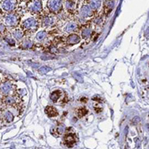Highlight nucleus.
<instances>
[{
    "label": "nucleus",
    "instance_id": "25",
    "mask_svg": "<svg viewBox=\"0 0 149 149\" xmlns=\"http://www.w3.org/2000/svg\"><path fill=\"white\" fill-rule=\"evenodd\" d=\"M4 39H5V41L7 42L10 46H12V47L15 46V39L13 38H12L9 33L4 36Z\"/></svg>",
    "mask_w": 149,
    "mask_h": 149
},
{
    "label": "nucleus",
    "instance_id": "31",
    "mask_svg": "<svg viewBox=\"0 0 149 149\" xmlns=\"http://www.w3.org/2000/svg\"><path fill=\"white\" fill-rule=\"evenodd\" d=\"M3 105V96L0 94V106Z\"/></svg>",
    "mask_w": 149,
    "mask_h": 149
},
{
    "label": "nucleus",
    "instance_id": "15",
    "mask_svg": "<svg viewBox=\"0 0 149 149\" xmlns=\"http://www.w3.org/2000/svg\"><path fill=\"white\" fill-rule=\"evenodd\" d=\"M63 6L65 7L66 12L69 13H74L76 11V8H77L76 2L74 0H66V1L63 3Z\"/></svg>",
    "mask_w": 149,
    "mask_h": 149
},
{
    "label": "nucleus",
    "instance_id": "20",
    "mask_svg": "<svg viewBox=\"0 0 149 149\" xmlns=\"http://www.w3.org/2000/svg\"><path fill=\"white\" fill-rule=\"evenodd\" d=\"M88 5L94 12H96L100 9L102 6V0H88Z\"/></svg>",
    "mask_w": 149,
    "mask_h": 149
},
{
    "label": "nucleus",
    "instance_id": "21",
    "mask_svg": "<svg viewBox=\"0 0 149 149\" xmlns=\"http://www.w3.org/2000/svg\"><path fill=\"white\" fill-rule=\"evenodd\" d=\"M67 128L64 124L63 123H59L56 128H55V132H56V137H59V136H63L64 135V133L66 132Z\"/></svg>",
    "mask_w": 149,
    "mask_h": 149
},
{
    "label": "nucleus",
    "instance_id": "23",
    "mask_svg": "<svg viewBox=\"0 0 149 149\" xmlns=\"http://www.w3.org/2000/svg\"><path fill=\"white\" fill-rule=\"evenodd\" d=\"M47 38V31H40L36 33V39L38 42H42L44 40H46Z\"/></svg>",
    "mask_w": 149,
    "mask_h": 149
},
{
    "label": "nucleus",
    "instance_id": "29",
    "mask_svg": "<svg viewBox=\"0 0 149 149\" xmlns=\"http://www.w3.org/2000/svg\"><path fill=\"white\" fill-rule=\"evenodd\" d=\"M49 52L51 54H56V53H58V48L55 46H51V47H49Z\"/></svg>",
    "mask_w": 149,
    "mask_h": 149
},
{
    "label": "nucleus",
    "instance_id": "27",
    "mask_svg": "<svg viewBox=\"0 0 149 149\" xmlns=\"http://www.w3.org/2000/svg\"><path fill=\"white\" fill-rule=\"evenodd\" d=\"M50 71H51V68H50L49 66H42V67H40V68H39L38 72L40 74H47Z\"/></svg>",
    "mask_w": 149,
    "mask_h": 149
},
{
    "label": "nucleus",
    "instance_id": "8",
    "mask_svg": "<svg viewBox=\"0 0 149 149\" xmlns=\"http://www.w3.org/2000/svg\"><path fill=\"white\" fill-rule=\"evenodd\" d=\"M18 0H3L1 3V9L4 13H10L17 9Z\"/></svg>",
    "mask_w": 149,
    "mask_h": 149
},
{
    "label": "nucleus",
    "instance_id": "4",
    "mask_svg": "<svg viewBox=\"0 0 149 149\" xmlns=\"http://www.w3.org/2000/svg\"><path fill=\"white\" fill-rule=\"evenodd\" d=\"M47 8L50 13L58 15V13L63 12V0H47Z\"/></svg>",
    "mask_w": 149,
    "mask_h": 149
},
{
    "label": "nucleus",
    "instance_id": "32",
    "mask_svg": "<svg viewBox=\"0 0 149 149\" xmlns=\"http://www.w3.org/2000/svg\"><path fill=\"white\" fill-rule=\"evenodd\" d=\"M21 1H23V2H28V1H30V0H21Z\"/></svg>",
    "mask_w": 149,
    "mask_h": 149
},
{
    "label": "nucleus",
    "instance_id": "19",
    "mask_svg": "<svg viewBox=\"0 0 149 149\" xmlns=\"http://www.w3.org/2000/svg\"><path fill=\"white\" fill-rule=\"evenodd\" d=\"M12 33H13V38L15 40H18V41H20V40H22L25 37V32L20 28V27H17V28L13 29V31Z\"/></svg>",
    "mask_w": 149,
    "mask_h": 149
},
{
    "label": "nucleus",
    "instance_id": "16",
    "mask_svg": "<svg viewBox=\"0 0 149 149\" xmlns=\"http://www.w3.org/2000/svg\"><path fill=\"white\" fill-rule=\"evenodd\" d=\"M115 7V0H105L104 4V13H110Z\"/></svg>",
    "mask_w": 149,
    "mask_h": 149
},
{
    "label": "nucleus",
    "instance_id": "7",
    "mask_svg": "<svg viewBox=\"0 0 149 149\" xmlns=\"http://www.w3.org/2000/svg\"><path fill=\"white\" fill-rule=\"evenodd\" d=\"M57 24V18L55 15L50 13L42 17L41 21L39 22V25L43 28H54Z\"/></svg>",
    "mask_w": 149,
    "mask_h": 149
},
{
    "label": "nucleus",
    "instance_id": "9",
    "mask_svg": "<svg viewBox=\"0 0 149 149\" xmlns=\"http://www.w3.org/2000/svg\"><path fill=\"white\" fill-rule=\"evenodd\" d=\"M78 141V136L75 132H65L64 133V138H63V144L68 146L72 147Z\"/></svg>",
    "mask_w": 149,
    "mask_h": 149
},
{
    "label": "nucleus",
    "instance_id": "18",
    "mask_svg": "<svg viewBox=\"0 0 149 149\" xmlns=\"http://www.w3.org/2000/svg\"><path fill=\"white\" fill-rule=\"evenodd\" d=\"M45 113L50 118L56 117L58 115V111H57V109L54 105H47V106H46Z\"/></svg>",
    "mask_w": 149,
    "mask_h": 149
},
{
    "label": "nucleus",
    "instance_id": "14",
    "mask_svg": "<svg viewBox=\"0 0 149 149\" xmlns=\"http://www.w3.org/2000/svg\"><path fill=\"white\" fill-rule=\"evenodd\" d=\"M35 44L34 42L31 38H23L22 40H20V43H19V47L22 49H26V50H29V49H32L34 47Z\"/></svg>",
    "mask_w": 149,
    "mask_h": 149
},
{
    "label": "nucleus",
    "instance_id": "11",
    "mask_svg": "<svg viewBox=\"0 0 149 149\" xmlns=\"http://www.w3.org/2000/svg\"><path fill=\"white\" fill-rule=\"evenodd\" d=\"M93 35V29L90 24H85L80 29V38L84 40H89Z\"/></svg>",
    "mask_w": 149,
    "mask_h": 149
},
{
    "label": "nucleus",
    "instance_id": "30",
    "mask_svg": "<svg viewBox=\"0 0 149 149\" xmlns=\"http://www.w3.org/2000/svg\"><path fill=\"white\" fill-rule=\"evenodd\" d=\"M139 121V117H135L134 120H132V123H138Z\"/></svg>",
    "mask_w": 149,
    "mask_h": 149
},
{
    "label": "nucleus",
    "instance_id": "17",
    "mask_svg": "<svg viewBox=\"0 0 149 149\" xmlns=\"http://www.w3.org/2000/svg\"><path fill=\"white\" fill-rule=\"evenodd\" d=\"M63 98V91L62 90H55V91H53L50 95V99L51 101L54 103V104H56V103H58L60 99Z\"/></svg>",
    "mask_w": 149,
    "mask_h": 149
},
{
    "label": "nucleus",
    "instance_id": "6",
    "mask_svg": "<svg viewBox=\"0 0 149 149\" xmlns=\"http://www.w3.org/2000/svg\"><path fill=\"white\" fill-rule=\"evenodd\" d=\"M26 9L32 15H39L43 11V5L41 0H30L27 2Z\"/></svg>",
    "mask_w": 149,
    "mask_h": 149
},
{
    "label": "nucleus",
    "instance_id": "22",
    "mask_svg": "<svg viewBox=\"0 0 149 149\" xmlns=\"http://www.w3.org/2000/svg\"><path fill=\"white\" fill-rule=\"evenodd\" d=\"M2 119L6 121V123H12V121L13 120V119H15V115L13 114L12 112L8 111V110H6L3 112L2 113Z\"/></svg>",
    "mask_w": 149,
    "mask_h": 149
},
{
    "label": "nucleus",
    "instance_id": "1",
    "mask_svg": "<svg viewBox=\"0 0 149 149\" xmlns=\"http://www.w3.org/2000/svg\"><path fill=\"white\" fill-rule=\"evenodd\" d=\"M22 15L19 11L15 10L10 13H5L2 17V22L9 29H15L20 26Z\"/></svg>",
    "mask_w": 149,
    "mask_h": 149
},
{
    "label": "nucleus",
    "instance_id": "2",
    "mask_svg": "<svg viewBox=\"0 0 149 149\" xmlns=\"http://www.w3.org/2000/svg\"><path fill=\"white\" fill-rule=\"evenodd\" d=\"M39 26V21L35 17H30L20 23V28L25 32V35L27 33L29 34L35 32L38 29Z\"/></svg>",
    "mask_w": 149,
    "mask_h": 149
},
{
    "label": "nucleus",
    "instance_id": "12",
    "mask_svg": "<svg viewBox=\"0 0 149 149\" xmlns=\"http://www.w3.org/2000/svg\"><path fill=\"white\" fill-rule=\"evenodd\" d=\"M81 38L79 34H77L76 32L74 33H71L67 36L64 39V42L67 46H74L77 45L80 42Z\"/></svg>",
    "mask_w": 149,
    "mask_h": 149
},
{
    "label": "nucleus",
    "instance_id": "10",
    "mask_svg": "<svg viewBox=\"0 0 149 149\" xmlns=\"http://www.w3.org/2000/svg\"><path fill=\"white\" fill-rule=\"evenodd\" d=\"M79 15L80 19H83L85 21L94 16V11L88 5H82L79 10Z\"/></svg>",
    "mask_w": 149,
    "mask_h": 149
},
{
    "label": "nucleus",
    "instance_id": "13",
    "mask_svg": "<svg viewBox=\"0 0 149 149\" xmlns=\"http://www.w3.org/2000/svg\"><path fill=\"white\" fill-rule=\"evenodd\" d=\"M79 23L76 22H73V21H71V22H68L63 28V31L64 32L66 33H74V32H77V31L79 30Z\"/></svg>",
    "mask_w": 149,
    "mask_h": 149
},
{
    "label": "nucleus",
    "instance_id": "5",
    "mask_svg": "<svg viewBox=\"0 0 149 149\" xmlns=\"http://www.w3.org/2000/svg\"><path fill=\"white\" fill-rule=\"evenodd\" d=\"M15 88H15V83H13L11 80L4 79L0 81V94H1L3 97L15 93Z\"/></svg>",
    "mask_w": 149,
    "mask_h": 149
},
{
    "label": "nucleus",
    "instance_id": "28",
    "mask_svg": "<svg viewBox=\"0 0 149 149\" xmlns=\"http://www.w3.org/2000/svg\"><path fill=\"white\" fill-rule=\"evenodd\" d=\"M103 22V18L101 16H97L93 19V22L96 24V25H100Z\"/></svg>",
    "mask_w": 149,
    "mask_h": 149
},
{
    "label": "nucleus",
    "instance_id": "3",
    "mask_svg": "<svg viewBox=\"0 0 149 149\" xmlns=\"http://www.w3.org/2000/svg\"><path fill=\"white\" fill-rule=\"evenodd\" d=\"M22 104V97L19 96V95H17L15 92L11 95H8V96L3 97V105L6 107L20 109V106Z\"/></svg>",
    "mask_w": 149,
    "mask_h": 149
},
{
    "label": "nucleus",
    "instance_id": "24",
    "mask_svg": "<svg viewBox=\"0 0 149 149\" xmlns=\"http://www.w3.org/2000/svg\"><path fill=\"white\" fill-rule=\"evenodd\" d=\"M88 113V110L87 109L86 107H80V108H78L77 111H76V113H77V116L79 118H82L84 117L85 115H87Z\"/></svg>",
    "mask_w": 149,
    "mask_h": 149
},
{
    "label": "nucleus",
    "instance_id": "26",
    "mask_svg": "<svg viewBox=\"0 0 149 149\" xmlns=\"http://www.w3.org/2000/svg\"><path fill=\"white\" fill-rule=\"evenodd\" d=\"M8 30H7V27L5 25V23L3 22H0V35L5 36L6 34H8Z\"/></svg>",
    "mask_w": 149,
    "mask_h": 149
}]
</instances>
